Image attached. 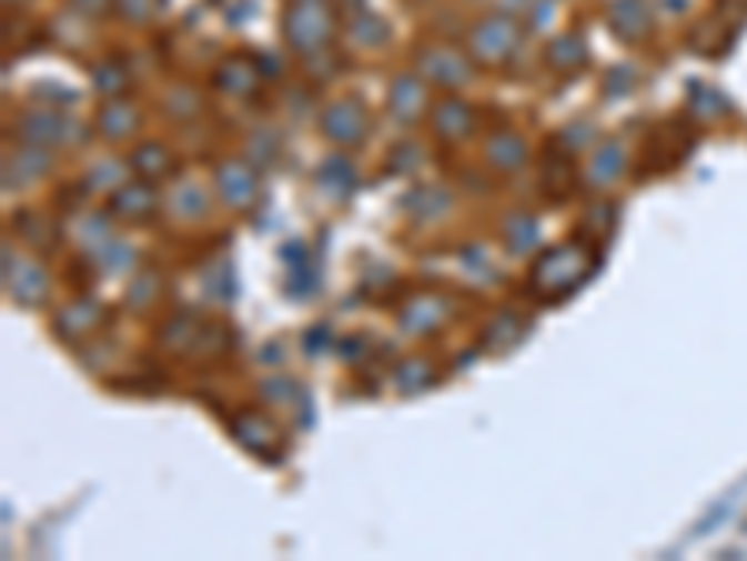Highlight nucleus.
I'll return each instance as SVG.
<instances>
[{
	"label": "nucleus",
	"mask_w": 747,
	"mask_h": 561,
	"mask_svg": "<svg viewBox=\"0 0 747 561\" xmlns=\"http://www.w3.org/2000/svg\"><path fill=\"white\" fill-rule=\"evenodd\" d=\"M336 34V19L322 0H292L281 12V38L292 53L319 57Z\"/></svg>",
	"instance_id": "1"
},
{
	"label": "nucleus",
	"mask_w": 747,
	"mask_h": 561,
	"mask_svg": "<svg viewBox=\"0 0 747 561\" xmlns=\"http://www.w3.org/2000/svg\"><path fill=\"white\" fill-rule=\"evenodd\" d=\"M519 38H524V27L513 12L483 16L467 30V57L475 60V68H505L516 57Z\"/></svg>",
	"instance_id": "2"
},
{
	"label": "nucleus",
	"mask_w": 747,
	"mask_h": 561,
	"mask_svg": "<svg viewBox=\"0 0 747 561\" xmlns=\"http://www.w3.org/2000/svg\"><path fill=\"white\" fill-rule=\"evenodd\" d=\"M415 68H418V76H423L430 87H442V90L467 87L471 76H475V60L467 57V49L460 53V49H453V46L418 49Z\"/></svg>",
	"instance_id": "3"
},
{
	"label": "nucleus",
	"mask_w": 747,
	"mask_h": 561,
	"mask_svg": "<svg viewBox=\"0 0 747 561\" xmlns=\"http://www.w3.org/2000/svg\"><path fill=\"white\" fill-rule=\"evenodd\" d=\"M322 136L333 142V147H360L371 131V112L363 109V101L355 98H336L322 109Z\"/></svg>",
	"instance_id": "4"
},
{
	"label": "nucleus",
	"mask_w": 747,
	"mask_h": 561,
	"mask_svg": "<svg viewBox=\"0 0 747 561\" xmlns=\"http://www.w3.org/2000/svg\"><path fill=\"white\" fill-rule=\"evenodd\" d=\"M583 254L579 248H572V243H565V248L549 251L546 259L535 262V270H531V289L542 292V289H557V292H572L583 278Z\"/></svg>",
	"instance_id": "5"
},
{
	"label": "nucleus",
	"mask_w": 747,
	"mask_h": 561,
	"mask_svg": "<svg viewBox=\"0 0 747 561\" xmlns=\"http://www.w3.org/2000/svg\"><path fill=\"white\" fill-rule=\"evenodd\" d=\"M385 109H388V117L401 120V124L423 120L430 109V83L423 76H396L393 87H388Z\"/></svg>",
	"instance_id": "6"
},
{
	"label": "nucleus",
	"mask_w": 747,
	"mask_h": 561,
	"mask_svg": "<svg viewBox=\"0 0 747 561\" xmlns=\"http://www.w3.org/2000/svg\"><path fill=\"white\" fill-rule=\"evenodd\" d=\"M254 191H259V180H254V169L248 161H221L218 166V196L224 207L232 210H248L254 202Z\"/></svg>",
	"instance_id": "7"
},
{
	"label": "nucleus",
	"mask_w": 747,
	"mask_h": 561,
	"mask_svg": "<svg viewBox=\"0 0 747 561\" xmlns=\"http://www.w3.org/2000/svg\"><path fill=\"white\" fill-rule=\"evenodd\" d=\"M259 60L248 57V53H232L224 57L218 71H213V83H218V90H224V94L232 98H248L254 87H259Z\"/></svg>",
	"instance_id": "8"
},
{
	"label": "nucleus",
	"mask_w": 747,
	"mask_h": 561,
	"mask_svg": "<svg viewBox=\"0 0 747 561\" xmlns=\"http://www.w3.org/2000/svg\"><path fill=\"white\" fill-rule=\"evenodd\" d=\"M475 131V109L460 98H445L434 106V136L442 142H464Z\"/></svg>",
	"instance_id": "9"
},
{
	"label": "nucleus",
	"mask_w": 747,
	"mask_h": 561,
	"mask_svg": "<svg viewBox=\"0 0 747 561\" xmlns=\"http://www.w3.org/2000/svg\"><path fill=\"white\" fill-rule=\"evenodd\" d=\"M650 12L643 0H613L609 8V30L620 42H643L650 34Z\"/></svg>",
	"instance_id": "10"
},
{
	"label": "nucleus",
	"mask_w": 747,
	"mask_h": 561,
	"mask_svg": "<svg viewBox=\"0 0 747 561\" xmlns=\"http://www.w3.org/2000/svg\"><path fill=\"white\" fill-rule=\"evenodd\" d=\"M64 117H57L53 109H27L23 117H19V139L27 142V147H49V142H60L64 139Z\"/></svg>",
	"instance_id": "11"
},
{
	"label": "nucleus",
	"mask_w": 747,
	"mask_h": 561,
	"mask_svg": "<svg viewBox=\"0 0 747 561\" xmlns=\"http://www.w3.org/2000/svg\"><path fill=\"white\" fill-rule=\"evenodd\" d=\"M587 42L576 34V30H568V34H557L554 42L546 46V64L549 71H557V76H576L579 68H587Z\"/></svg>",
	"instance_id": "12"
},
{
	"label": "nucleus",
	"mask_w": 747,
	"mask_h": 561,
	"mask_svg": "<svg viewBox=\"0 0 747 561\" xmlns=\"http://www.w3.org/2000/svg\"><path fill=\"white\" fill-rule=\"evenodd\" d=\"M109 210L124 221H147V218H153V210H158V199H153L150 183L142 180V183H128V188H120L117 196L109 199Z\"/></svg>",
	"instance_id": "13"
},
{
	"label": "nucleus",
	"mask_w": 747,
	"mask_h": 561,
	"mask_svg": "<svg viewBox=\"0 0 747 561\" xmlns=\"http://www.w3.org/2000/svg\"><path fill=\"white\" fill-rule=\"evenodd\" d=\"M131 166H135V172L147 183H153V180H165V177H172V169H176V161H172V154L165 150V142H158V139H147V142H139L135 147V154H131Z\"/></svg>",
	"instance_id": "14"
},
{
	"label": "nucleus",
	"mask_w": 747,
	"mask_h": 561,
	"mask_svg": "<svg viewBox=\"0 0 747 561\" xmlns=\"http://www.w3.org/2000/svg\"><path fill=\"white\" fill-rule=\"evenodd\" d=\"M46 289H49V281H46L42 267H34V262H16V278L8 273V292H12L19 303H27V308L42 303Z\"/></svg>",
	"instance_id": "15"
},
{
	"label": "nucleus",
	"mask_w": 747,
	"mask_h": 561,
	"mask_svg": "<svg viewBox=\"0 0 747 561\" xmlns=\"http://www.w3.org/2000/svg\"><path fill=\"white\" fill-rule=\"evenodd\" d=\"M139 128V112L124 106V101H109L105 109L98 112V131L109 142H128Z\"/></svg>",
	"instance_id": "16"
},
{
	"label": "nucleus",
	"mask_w": 747,
	"mask_h": 561,
	"mask_svg": "<svg viewBox=\"0 0 747 561\" xmlns=\"http://www.w3.org/2000/svg\"><path fill=\"white\" fill-rule=\"evenodd\" d=\"M527 158V142L513 136V131H505V136H494L486 142V161L494 166L497 172H516L524 166Z\"/></svg>",
	"instance_id": "17"
},
{
	"label": "nucleus",
	"mask_w": 747,
	"mask_h": 561,
	"mask_svg": "<svg viewBox=\"0 0 747 561\" xmlns=\"http://www.w3.org/2000/svg\"><path fill=\"white\" fill-rule=\"evenodd\" d=\"M347 38L363 49H374L388 42V27L382 16H355L352 23H347Z\"/></svg>",
	"instance_id": "18"
},
{
	"label": "nucleus",
	"mask_w": 747,
	"mask_h": 561,
	"mask_svg": "<svg viewBox=\"0 0 747 561\" xmlns=\"http://www.w3.org/2000/svg\"><path fill=\"white\" fill-rule=\"evenodd\" d=\"M620 172V147H613V142H606V147L598 150L595 158H590L587 166V180L590 183H609L613 177Z\"/></svg>",
	"instance_id": "19"
},
{
	"label": "nucleus",
	"mask_w": 747,
	"mask_h": 561,
	"mask_svg": "<svg viewBox=\"0 0 747 561\" xmlns=\"http://www.w3.org/2000/svg\"><path fill=\"white\" fill-rule=\"evenodd\" d=\"M94 83H98V90H105V94H124L128 90V71H124V64L120 60H105L98 71H94Z\"/></svg>",
	"instance_id": "20"
},
{
	"label": "nucleus",
	"mask_w": 747,
	"mask_h": 561,
	"mask_svg": "<svg viewBox=\"0 0 747 561\" xmlns=\"http://www.w3.org/2000/svg\"><path fill=\"white\" fill-rule=\"evenodd\" d=\"M117 16L131 19V23H150V19H153V0H117Z\"/></svg>",
	"instance_id": "21"
},
{
	"label": "nucleus",
	"mask_w": 747,
	"mask_h": 561,
	"mask_svg": "<svg viewBox=\"0 0 747 561\" xmlns=\"http://www.w3.org/2000/svg\"><path fill=\"white\" fill-rule=\"evenodd\" d=\"M68 4L75 8L79 16H90V19L117 12V0H68Z\"/></svg>",
	"instance_id": "22"
}]
</instances>
